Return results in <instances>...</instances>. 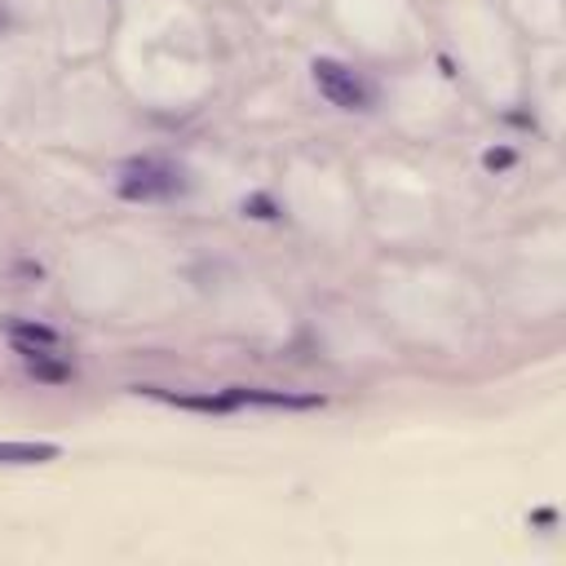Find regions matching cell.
<instances>
[{
    "instance_id": "obj_2",
    "label": "cell",
    "mask_w": 566,
    "mask_h": 566,
    "mask_svg": "<svg viewBox=\"0 0 566 566\" xmlns=\"http://www.w3.org/2000/svg\"><path fill=\"white\" fill-rule=\"evenodd\" d=\"M310 75H314V84H318V93L332 102V106H340V111H367L371 106V84L354 71V66H345V62H336V57H314L310 62Z\"/></svg>"
},
{
    "instance_id": "obj_7",
    "label": "cell",
    "mask_w": 566,
    "mask_h": 566,
    "mask_svg": "<svg viewBox=\"0 0 566 566\" xmlns=\"http://www.w3.org/2000/svg\"><path fill=\"white\" fill-rule=\"evenodd\" d=\"M243 212H252V217H265V221H270V217H274V203H270L265 195H252V199H243Z\"/></svg>"
},
{
    "instance_id": "obj_3",
    "label": "cell",
    "mask_w": 566,
    "mask_h": 566,
    "mask_svg": "<svg viewBox=\"0 0 566 566\" xmlns=\"http://www.w3.org/2000/svg\"><path fill=\"white\" fill-rule=\"evenodd\" d=\"M4 332H9L18 354H40V349H57L62 345V336L49 323H35V318H9Z\"/></svg>"
},
{
    "instance_id": "obj_1",
    "label": "cell",
    "mask_w": 566,
    "mask_h": 566,
    "mask_svg": "<svg viewBox=\"0 0 566 566\" xmlns=\"http://www.w3.org/2000/svg\"><path fill=\"white\" fill-rule=\"evenodd\" d=\"M119 199L128 203H164V199H177L190 190V177L181 164L164 159V155H133L124 168H119V181H115Z\"/></svg>"
},
{
    "instance_id": "obj_8",
    "label": "cell",
    "mask_w": 566,
    "mask_h": 566,
    "mask_svg": "<svg viewBox=\"0 0 566 566\" xmlns=\"http://www.w3.org/2000/svg\"><path fill=\"white\" fill-rule=\"evenodd\" d=\"M4 27H9V9L0 4V31H4Z\"/></svg>"
},
{
    "instance_id": "obj_6",
    "label": "cell",
    "mask_w": 566,
    "mask_h": 566,
    "mask_svg": "<svg viewBox=\"0 0 566 566\" xmlns=\"http://www.w3.org/2000/svg\"><path fill=\"white\" fill-rule=\"evenodd\" d=\"M482 164H486L491 172H500V168H509V164H513V150H509V146H495V150H486V155H482Z\"/></svg>"
},
{
    "instance_id": "obj_5",
    "label": "cell",
    "mask_w": 566,
    "mask_h": 566,
    "mask_svg": "<svg viewBox=\"0 0 566 566\" xmlns=\"http://www.w3.org/2000/svg\"><path fill=\"white\" fill-rule=\"evenodd\" d=\"M22 363H27L31 380H44V385H62V380H71V363H62V358H57V349L22 354Z\"/></svg>"
},
{
    "instance_id": "obj_4",
    "label": "cell",
    "mask_w": 566,
    "mask_h": 566,
    "mask_svg": "<svg viewBox=\"0 0 566 566\" xmlns=\"http://www.w3.org/2000/svg\"><path fill=\"white\" fill-rule=\"evenodd\" d=\"M57 455H62L57 442H27V438L0 442V464H49V460H57Z\"/></svg>"
}]
</instances>
